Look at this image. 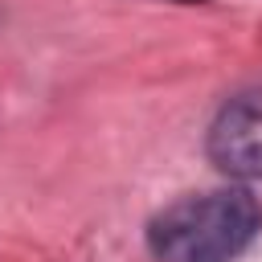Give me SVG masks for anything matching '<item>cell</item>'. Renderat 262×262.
<instances>
[{
	"instance_id": "1",
	"label": "cell",
	"mask_w": 262,
	"mask_h": 262,
	"mask_svg": "<svg viewBox=\"0 0 262 262\" xmlns=\"http://www.w3.org/2000/svg\"><path fill=\"white\" fill-rule=\"evenodd\" d=\"M262 229V205L246 188L184 196L151 217L147 250L160 262H233Z\"/></svg>"
},
{
	"instance_id": "2",
	"label": "cell",
	"mask_w": 262,
	"mask_h": 262,
	"mask_svg": "<svg viewBox=\"0 0 262 262\" xmlns=\"http://www.w3.org/2000/svg\"><path fill=\"white\" fill-rule=\"evenodd\" d=\"M209 156L225 176L258 180L262 176V86L233 94L213 127H209Z\"/></svg>"
},
{
	"instance_id": "3",
	"label": "cell",
	"mask_w": 262,
	"mask_h": 262,
	"mask_svg": "<svg viewBox=\"0 0 262 262\" xmlns=\"http://www.w3.org/2000/svg\"><path fill=\"white\" fill-rule=\"evenodd\" d=\"M180 4H192V0H180Z\"/></svg>"
}]
</instances>
